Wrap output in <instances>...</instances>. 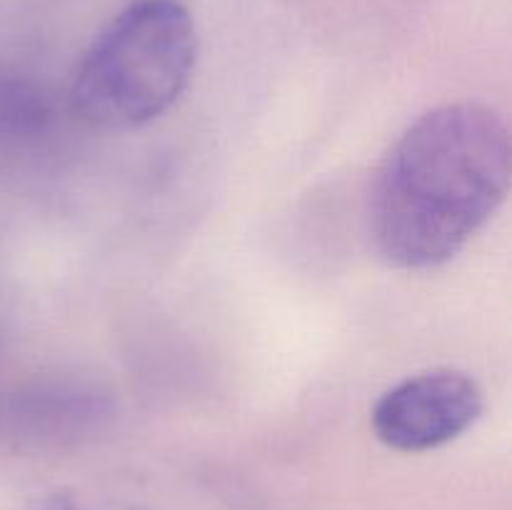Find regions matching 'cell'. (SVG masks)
Instances as JSON below:
<instances>
[{"instance_id": "3", "label": "cell", "mask_w": 512, "mask_h": 510, "mask_svg": "<svg viewBox=\"0 0 512 510\" xmlns=\"http://www.w3.org/2000/svg\"><path fill=\"white\" fill-rule=\"evenodd\" d=\"M485 410L478 380L458 368L410 375L385 390L370 413L375 438L398 453L443 448L468 433Z\"/></svg>"}, {"instance_id": "1", "label": "cell", "mask_w": 512, "mask_h": 510, "mask_svg": "<svg viewBox=\"0 0 512 510\" xmlns=\"http://www.w3.org/2000/svg\"><path fill=\"white\" fill-rule=\"evenodd\" d=\"M512 140L490 105L448 103L403 130L368 195L370 238L400 270L453 260L510 193Z\"/></svg>"}, {"instance_id": "4", "label": "cell", "mask_w": 512, "mask_h": 510, "mask_svg": "<svg viewBox=\"0 0 512 510\" xmlns=\"http://www.w3.org/2000/svg\"><path fill=\"white\" fill-rule=\"evenodd\" d=\"M23 510H138L130 505L108 503V500H93L78 493H50L33 500Z\"/></svg>"}, {"instance_id": "2", "label": "cell", "mask_w": 512, "mask_h": 510, "mask_svg": "<svg viewBox=\"0 0 512 510\" xmlns=\"http://www.w3.org/2000/svg\"><path fill=\"white\" fill-rule=\"evenodd\" d=\"M198 63V30L180 0H133L90 43L73 105L100 130H135L173 108Z\"/></svg>"}]
</instances>
